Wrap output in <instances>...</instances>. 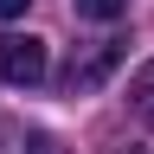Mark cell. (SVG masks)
Instances as JSON below:
<instances>
[{
    "mask_svg": "<svg viewBox=\"0 0 154 154\" xmlns=\"http://www.w3.org/2000/svg\"><path fill=\"white\" fill-rule=\"evenodd\" d=\"M45 71H51V58H45V38H32V32H19V38H0V84H13V90H32V84H45Z\"/></svg>",
    "mask_w": 154,
    "mask_h": 154,
    "instance_id": "obj_1",
    "label": "cell"
},
{
    "mask_svg": "<svg viewBox=\"0 0 154 154\" xmlns=\"http://www.w3.org/2000/svg\"><path fill=\"white\" fill-rule=\"evenodd\" d=\"M116 64H122V45H116V38L90 45V58H77V64H71V90H96V84H103Z\"/></svg>",
    "mask_w": 154,
    "mask_h": 154,
    "instance_id": "obj_2",
    "label": "cell"
},
{
    "mask_svg": "<svg viewBox=\"0 0 154 154\" xmlns=\"http://www.w3.org/2000/svg\"><path fill=\"white\" fill-rule=\"evenodd\" d=\"M128 109H135V116H141V122L154 128V58H148V64L128 77Z\"/></svg>",
    "mask_w": 154,
    "mask_h": 154,
    "instance_id": "obj_3",
    "label": "cell"
},
{
    "mask_svg": "<svg viewBox=\"0 0 154 154\" xmlns=\"http://www.w3.org/2000/svg\"><path fill=\"white\" fill-rule=\"evenodd\" d=\"M77 13H84V19H122L128 0H77Z\"/></svg>",
    "mask_w": 154,
    "mask_h": 154,
    "instance_id": "obj_4",
    "label": "cell"
},
{
    "mask_svg": "<svg viewBox=\"0 0 154 154\" xmlns=\"http://www.w3.org/2000/svg\"><path fill=\"white\" fill-rule=\"evenodd\" d=\"M19 154H71V148H64V141H58V135H32V141H26V148H19Z\"/></svg>",
    "mask_w": 154,
    "mask_h": 154,
    "instance_id": "obj_5",
    "label": "cell"
},
{
    "mask_svg": "<svg viewBox=\"0 0 154 154\" xmlns=\"http://www.w3.org/2000/svg\"><path fill=\"white\" fill-rule=\"evenodd\" d=\"M26 13V0H0V19H19Z\"/></svg>",
    "mask_w": 154,
    "mask_h": 154,
    "instance_id": "obj_6",
    "label": "cell"
}]
</instances>
